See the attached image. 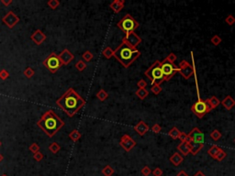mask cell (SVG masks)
<instances>
[{"label": "cell", "instance_id": "obj_1", "mask_svg": "<svg viewBox=\"0 0 235 176\" xmlns=\"http://www.w3.org/2000/svg\"><path fill=\"white\" fill-rule=\"evenodd\" d=\"M86 100L72 87L56 100V105L70 117L77 114L81 108L86 105Z\"/></svg>", "mask_w": 235, "mask_h": 176}, {"label": "cell", "instance_id": "obj_2", "mask_svg": "<svg viewBox=\"0 0 235 176\" xmlns=\"http://www.w3.org/2000/svg\"><path fill=\"white\" fill-rule=\"evenodd\" d=\"M37 126L48 137L53 138L63 127L64 122L53 110H48L40 117Z\"/></svg>", "mask_w": 235, "mask_h": 176}, {"label": "cell", "instance_id": "obj_3", "mask_svg": "<svg viewBox=\"0 0 235 176\" xmlns=\"http://www.w3.org/2000/svg\"><path fill=\"white\" fill-rule=\"evenodd\" d=\"M140 56L141 52L139 50L131 48L123 41L114 50V57L124 68H129Z\"/></svg>", "mask_w": 235, "mask_h": 176}, {"label": "cell", "instance_id": "obj_4", "mask_svg": "<svg viewBox=\"0 0 235 176\" xmlns=\"http://www.w3.org/2000/svg\"><path fill=\"white\" fill-rule=\"evenodd\" d=\"M144 74H145V76L148 77L151 80V82H152V85H161V83L164 81L160 61H155L145 71Z\"/></svg>", "mask_w": 235, "mask_h": 176}, {"label": "cell", "instance_id": "obj_5", "mask_svg": "<svg viewBox=\"0 0 235 176\" xmlns=\"http://www.w3.org/2000/svg\"><path fill=\"white\" fill-rule=\"evenodd\" d=\"M117 26L122 32H124L126 35V34H128V33L134 32V30L139 28L140 24L130 14H126L123 18L117 22Z\"/></svg>", "mask_w": 235, "mask_h": 176}, {"label": "cell", "instance_id": "obj_6", "mask_svg": "<svg viewBox=\"0 0 235 176\" xmlns=\"http://www.w3.org/2000/svg\"><path fill=\"white\" fill-rule=\"evenodd\" d=\"M43 63L45 68L48 69L52 73H55L63 65L60 57H59V54H56L55 52L49 54Z\"/></svg>", "mask_w": 235, "mask_h": 176}, {"label": "cell", "instance_id": "obj_7", "mask_svg": "<svg viewBox=\"0 0 235 176\" xmlns=\"http://www.w3.org/2000/svg\"><path fill=\"white\" fill-rule=\"evenodd\" d=\"M191 56L193 59L192 60L193 64L192 65L190 63H188L186 60L181 61L179 65H178V73L186 80H188L192 75H194V73H196V66H195L194 56H193V52H191Z\"/></svg>", "mask_w": 235, "mask_h": 176}, {"label": "cell", "instance_id": "obj_8", "mask_svg": "<svg viewBox=\"0 0 235 176\" xmlns=\"http://www.w3.org/2000/svg\"><path fill=\"white\" fill-rule=\"evenodd\" d=\"M212 109L209 106L208 103L206 101V100H202L201 98H199L196 103H194L191 106V111L194 113L198 119H202V117L210 112Z\"/></svg>", "mask_w": 235, "mask_h": 176}, {"label": "cell", "instance_id": "obj_9", "mask_svg": "<svg viewBox=\"0 0 235 176\" xmlns=\"http://www.w3.org/2000/svg\"><path fill=\"white\" fill-rule=\"evenodd\" d=\"M161 68L164 73V81H169L176 73H178V67L174 65V63L169 62L166 60V58L161 62Z\"/></svg>", "mask_w": 235, "mask_h": 176}, {"label": "cell", "instance_id": "obj_10", "mask_svg": "<svg viewBox=\"0 0 235 176\" xmlns=\"http://www.w3.org/2000/svg\"><path fill=\"white\" fill-rule=\"evenodd\" d=\"M187 142L189 144H204V134L198 128H194L188 134Z\"/></svg>", "mask_w": 235, "mask_h": 176}, {"label": "cell", "instance_id": "obj_11", "mask_svg": "<svg viewBox=\"0 0 235 176\" xmlns=\"http://www.w3.org/2000/svg\"><path fill=\"white\" fill-rule=\"evenodd\" d=\"M121 41H123V42H125V43H127L131 48L137 49V47L141 42V37H139L136 34L135 32H130V33H128V34H126L122 38Z\"/></svg>", "mask_w": 235, "mask_h": 176}, {"label": "cell", "instance_id": "obj_12", "mask_svg": "<svg viewBox=\"0 0 235 176\" xmlns=\"http://www.w3.org/2000/svg\"><path fill=\"white\" fill-rule=\"evenodd\" d=\"M120 146L122 147V149L126 152H130V150L136 146V141L134 140L128 134H124L120 138Z\"/></svg>", "mask_w": 235, "mask_h": 176}, {"label": "cell", "instance_id": "obj_13", "mask_svg": "<svg viewBox=\"0 0 235 176\" xmlns=\"http://www.w3.org/2000/svg\"><path fill=\"white\" fill-rule=\"evenodd\" d=\"M2 21L9 29H13L19 22V18L13 11H8L2 18Z\"/></svg>", "mask_w": 235, "mask_h": 176}, {"label": "cell", "instance_id": "obj_14", "mask_svg": "<svg viewBox=\"0 0 235 176\" xmlns=\"http://www.w3.org/2000/svg\"><path fill=\"white\" fill-rule=\"evenodd\" d=\"M59 57H60L63 65H68L71 62L74 61V54L69 51L68 49H63V51L60 52V54H59Z\"/></svg>", "mask_w": 235, "mask_h": 176}, {"label": "cell", "instance_id": "obj_15", "mask_svg": "<svg viewBox=\"0 0 235 176\" xmlns=\"http://www.w3.org/2000/svg\"><path fill=\"white\" fill-rule=\"evenodd\" d=\"M30 40L34 42L36 45H40L43 43L46 40V35L41 31L40 29H36L34 32L32 33L30 36Z\"/></svg>", "mask_w": 235, "mask_h": 176}, {"label": "cell", "instance_id": "obj_16", "mask_svg": "<svg viewBox=\"0 0 235 176\" xmlns=\"http://www.w3.org/2000/svg\"><path fill=\"white\" fill-rule=\"evenodd\" d=\"M150 128H149V126L144 122V121H142L141 120L135 127H134V130H135L140 136H144L145 134L149 131Z\"/></svg>", "mask_w": 235, "mask_h": 176}, {"label": "cell", "instance_id": "obj_17", "mask_svg": "<svg viewBox=\"0 0 235 176\" xmlns=\"http://www.w3.org/2000/svg\"><path fill=\"white\" fill-rule=\"evenodd\" d=\"M124 5H125L124 0H114V1H112L110 4V7L114 13L117 14L123 9Z\"/></svg>", "mask_w": 235, "mask_h": 176}, {"label": "cell", "instance_id": "obj_18", "mask_svg": "<svg viewBox=\"0 0 235 176\" xmlns=\"http://www.w3.org/2000/svg\"><path fill=\"white\" fill-rule=\"evenodd\" d=\"M177 149H178V152L181 154H183L184 156H187L190 153V152H191L190 145H189V143H187V141L180 142L178 147H177Z\"/></svg>", "mask_w": 235, "mask_h": 176}, {"label": "cell", "instance_id": "obj_19", "mask_svg": "<svg viewBox=\"0 0 235 176\" xmlns=\"http://www.w3.org/2000/svg\"><path fill=\"white\" fill-rule=\"evenodd\" d=\"M221 104L226 108L227 110H231V108L235 106V100L231 96H227L221 102Z\"/></svg>", "mask_w": 235, "mask_h": 176}, {"label": "cell", "instance_id": "obj_20", "mask_svg": "<svg viewBox=\"0 0 235 176\" xmlns=\"http://www.w3.org/2000/svg\"><path fill=\"white\" fill-rule=\"evenodd\" d=\"M170 162L174 165V166H179L182 162H183V161H184V158H183V156L180 154V153H178V152H174L171 157H170Z\"/></svg>", "mask_w": 235, "mask_h": 176}, {"label": "cell", "instance_id": "obj_21", "mask_svg": "<svg viewBox=\"0 0 235 176\" xmlns=\"http://www.w3.org/2000/svg\"><path fill=\"white\" fill-rule=\"evenodd\" d=\"M206 101L208 103L209 106H210V108H211L212 110L221 104V101H220V100L218 99V97L215 96H211V97H209V98L206 99Z\"/></svg>", "mask_w": 235, "mask_h": 176}, {"label": "cell", "instance_id": "obj_22", "mask_svg": "<svg viewBox=\"0 0 235 176\" xmlns=\"http://www.w3.org/2000/svg\"><path fill=\"white\" fill-rule=\"evenodd\" d=\"M222 149L221 148H220L219 146H217V145H213V146H211L210 148H209V149L208 150V154L210 156L212 159H215L216 158V156L218 155V153H219L221 150Z\"/></svg>", "mask_w": 235, "mask_h": 176}, {"label": "cell", "instance_id": "obj_23", "mask_svg": "<svg viewBox=\"0 0 235 176\" xmlns=\"http://www.w3.org/2000/svg\"><path fill=\"white\" fill-rule=\"evenodd\" d=\"M135 95H136L141 100H143V99H145V98L149 96V92H148V90H146L145 88H139V89L135 92Z\"/></svg>", "mask_w": 235, "mask_h": 176}, {"label": "cell", "instance_id": "obj_24", "mask_svg": "<svg viewBox=\"0 0 235 176\" xmlns=\"http://www.w3.org/2000/svg\"><path fill=\"white\" fill-rule=\"evenodd\" d=\"M81 137H82V134H81V132H79L77 129H74V130H72V131L70 132V134H69V138H70V139H72L74 142L78 141V140L81 139Z\"/></svg>", "mask_w": 235, "mask_h": 176}, {"label": "cell", "instance_id": "obj_25", "mask_svg": "<svg viewBox=\"0 0 235 176\" xmlns=\"http://www.w3.org/2000/svg\"><path fill=\"white\" fill-rule=\"evenodd\" d=\"M189 145H190V148H191L190 153L192 155H194V156L197 155L204 147V144H189Z\"/></svg>", "mask_w": 235, "mask_h": 176}, {"label": "cell", "instance_id": "obj_26", "mask_svg": "<svg viewBox=\"0 0 235 176\" xmlns=\"http://www.w3.org/2000/svg\"><path fill=\"white\" fill-rule=\"evenodd\" d=\"M180 133H181V131H180L177 128H176V127H174V128H172V129L168 132V136L171 137L173 139H179Z\"/></svg>", "mask_w": 235, "mask_h": 176}, {"label": "cell", "instance_id": "obj_27", "mask_svg": "<svg viewBox=\"0 0 235 176\" xmlns=\"http://www.w3.org/2000/svg\"><path fill=\"white\" fill-rule=\"evenodd\" d=\"M97 97L98 100H100V101H105L106 99H107L108 97V94H107V92H106L103 88L100 89L97 93Z\"/></svg>", "mask_w": 235, "mask_h": 176}, {"label": "cell", "instance_id": "obj_28", "mask_svg": "<svg viewBox=\"0 0 235 176\" xmlns=\"http://www.w3.org/2000/svg\"><path fill=\"white\" fill-rule=\"evenodd\" d=\"M102 54L103 56L106 58V59H110L114 56V51L110 48V47H106L103 52H102Z\"/></svg>", "mask_w": 235, "mask_h": 176}, {"label": "cell", "instance_id": "obj_29", "mask_svg": "<svg viewBox=\"0 0 235 176\" xmlns=\"http://www.w3.org/2000/svg\"><path fill=\"white\" fill-rule=\"evenodd\" d=\"M114 169L112 168V167L110 166V165H107V166H105L104 168L102 169V171H101V172H102V174L104 175V176H112L113 175V173H114Z\"/></svg>", "mask_w": 235, "mask_h": 176}, {"label": "cell", "instance_id": "obj_30", "mask_svg": "<svg viewBox=\"0 0 235 176\" xmlns=\"http://www.w3.org/2000/svg\"><path fill=\"white\" fill-rule=\"evenodd\" d=\"M60 149H61V146L59 145L57 142H53V143H51L49 146V150L53 154H56L57 152H59Z\"/></svg>", "mask_w": 235, "mask_h": 176}, {"label": "cell", "instance_id": "obj_31", "mask_svg": "<svg viewBox=\"0 0 235 176\" xmlns=\"http://www.w3.org/2000/svg\"><path fill=\"white\" fill-rule=\"evenodd\" d=\"M93 58H94V55H93V53H92L90 51H86L85 52L83 53V55H82L83 61L86 62H91L92 60H93Z\"/></svg>", "mask_w": 235, "mask_h": 176}, {"label": "cell", "instance_id": "obj_32", "mask_svg": "<svg viewBox=\"0 0 235 176\" xmlns=\"http://www.w3.org/2000/svg\"><path fill=\"white\" fill-rule=\"evenodd\" d=\"M74 66H75V68H76L79 72H83L84 70H86V69H87V67L86 62H84L83 60H79V61H77V62L75 63Z\"/></svg>", "mask_w": 235, "mask_h": 176}, {"label": "cell", "instance_id": "obj_33", "mask_svg": "<svg viewBox=\"0 0 235 176\" xmlns=\"http://www.w3.org/2000/svg\"><path fill=\"white\" fill-rule=\"evenodd\" d=\"M61 2L59 1V0H49L47 2V5L50 8H52V9H56V8L60 6Z\"/></svg>", "mask_w": 235, "mask_h": 176}, {"label": "cell", "instance_id": "obj_34", "mask_svg": "<svg viewBox=\"0 0 235 176\" xmlns=\"http://www.w3.org/2000/svg\"><path fill=\"white\" fill-rule=\"evenodd\" d=\"M210 138L213 139V140H215V141H218L221 138V133L218 130V129H214L211 133H210Z\"/></svg>", "mask_w": 235, "mask_h": 176}, {"label": "cell", "instance_id": "obj_35", "mask_svg": "<svg viewBox=\"0 0 235 176\" xmlns=\"http://www.w3.org/2000/svg\"><path fill=\"white\" fill-rule=\"evenodd\" d=\"M24 75L25 76H26L27 78H31V77H33V75L35 74V71L33 70L31 67H28V68H26L24 70Z\"/></svg>", "mask_w": 235, "mask_h": 176}, {"label": "cell", "instance_id": "obj_36", "mask_svg": "<svg viewBox=\"0 0 235 176\" xmlns=\"http://www.w3.org/2000/svg\"><path fill=\"white\" fill-rule=\"evenodd\" d=\"M163 88L161 87V85H152V88H151V91H152V93L154 94L155 96L159 95L162 92Z\"/></svg>", "mask_w": 235, "mask_h": 176}, {"label": "cell", "instance_id": "obj_37", "mask_svg": "<svg viewBox=\"0 0 235 176\" xmlns=\"http://www.w3.org/2000/svg\"><path fill=\"white\" fill-rule=\"evenodd\" d=\"M221 38L219 36V35H214L211 39H210V41H211V43L214 45V46H218V45H220L221 42Z\"/></svg>", "mask_w": 235, "mask_h": 176}, {"label": "cell", "instance_id": "obj_38", "mask_svg": "<svg viewBox=\"0 0 235 176\" xmlns=\"http://www.w3.org/2000/svg\"><path fill=\"white\" fill-rule=\"evenodd\" d=\"M29 149L30 150V152L34 154V153H36V152H40V146L37 144V143H32L30 147H29Z\"/></svg>", "mask_w": 235, "mask_h": 176}, {"label": "cell", "instance_id": "obj_39", "mask_svg": "<svg viewBox=\"0 0 235 176\" xmlns=\"http://www.w3.org/2000/svg\"><path fill=\"white\" fill-rule=\"evenodd\" d=\"M226 152H224L223 149H221V152L218 153V155L216 156V158H215V160H217L218 162H221V161H223L224 160V158L226 157Z\"/></svg>", "mask_w": 235, "mask_h": 176}, {"label": "cell", "instance_id": "obj_40", "mask_svg": "<svg viewBox=\"0 0 235 176\" xmlns=\"http://www.w3.org/2000/svg\"><path fill=\"white\" fill-rule=\"evenodd\" d=\"M9 77V73H8L6 69H2L0 71V79L1 80H6Z\"/></svg>", "mask_w": 235, "mask_h": 176}, {"label": "cell", "instance_id": "obj_41", "mask_svg": "<svg viewBox=\"0 0 235 176\" xmlns=\"http://www.w3.org/2000/svg\"><path fill=\"white\" fill-rule=\"evenodd\" d=\"M141 174L143 175V176H149L153 172H152V170L150 169L149 166H144L143 168L141 169Z\"/></svg>", "mask_w": 235, "mask_h": 176}, {"label": "cell", "instance_id": "obj_42", "mask_svg": "<svg viewBox=\"0 0 235 176\" xmlns=\"http://www.w3.org/2000/svg\"><path fill=\"white\" fill-rule=\"evenodd\" d=\"M225 22L227 23L229 26H232V25L235 23V18L232 15H229L227 18L225 19Z\"/></svg>", "mask_w": 235, "mask_h": 176}, {"label": "cell", "instance_id": "obj_43", "mask_svg": "<svg viewBox=\"0 0 235 176\" xmlns=\"http://www.w3.org/2000/svg\"><path fill=\"white\" fill-rule=\"evenodd\" d=\"M43 154L41 153L40 152H38L36 153L33 154V159L36 161V162H40V161H43Z\"/></svg>", "mask_w": 235, "mask_h": 176}, {"label": "cell", "instance_id": "obj_44", "mask_svg": "<svg viewBox=\"0 0 235 176\" xmlns=\"http://www.w3.org/2000/svg\"><path fill=\"white\" fill-rule=\"evenodd\" d=\"M176 55L174 53V52H171L168 56L166 57V60L168 61L169 62H171V63H174V62L176 61Z\"/></svg>", "mask_w": 235, "mask_h": 176}, {"label": "cell", "instance_id": "obj_45", "mask_svg": "<svg viewBox=\"0 0 235 176\" xmlns=\"http://www.w3.org/2000/svg\"><path fill=\"white\" fill-rule=\"evenodd\" d=\"M152 129V131H153L154 133H156V134H157V133H160V132H161L162 128H161V126H160V125L156 123V124H154V125L153 126L152 129Z\"/></svg>", "mask_w": 235, "mask_h": 176}, {"label": "cell", "instance_id": "obj_46", "mask_svg": "<svg viewBox=\"0 0 235 176\" xmlns=\"http://www.w3.org/2000/svg\"><path fill=\"white\" fill-rule=\"evenodd\" d=\"M137 86H138V88H145L147 86V83L143 79H141L137 83Z\"/></svg>", "mask_w": 235, "mask_h": 176}, {"label": "cell", "instance_id": "obj_47", "mask_svg": "<svg viewBox=\"0 0 235 176\" xmlns=\"http://www.w3.org/2000/svg\"><path fill=\"white\" fill-rule=\"evenodd\" d=\"M152 173L154 174V176H162L163 175V170L161 168H159V167H157V168H155L154 170V172Z\"/></svg>", "mask_w": 235, "mask_h": 176}, {"label": "cell", "instance_id": "obj_48", "mask_svg": "<svg viewBox=\"0 0 235 176\" xmlns=\"http://www.w3.org/2000/svg\"><path fill=\"white\" fill-rule=\"evenodd\" d=\"M187 134H186L185 132H181L180 136H179V139L181 140V142L187 141Z\"/></svg>", "mask_w": 235, "mask_h": 176}, {"label": "cell", "instance_id": "obj_49", "mask_svg": "<svg viewBox=\"0 0 235 176\" xmlns=\"http://www.w3.org/2000/svg\"><path fill=\"white\" fill-rule=\"evenodd\" d=\"M1 3L4 5V6H8L9 5H11L12 4V0H1Z\"/></svg>", "mask_w": 235, "mask_h": 176}, {"label": "cell", "instance_id": "obj_50", "mask_svg": "<svg viewBox=\"0 0 235 176\" xmlns=\"http://www.w3.org/2000/svg\"><path fill=\"white\" fill-rule=\"evenodd\" d=\"M176 176H188V174L185 171H180L177 174H176Z\"/></svg>", "mask_w": 235, "mask_h": 176}, {"label": "cell", "instance_id": "obj_51", "mask_svg": "<svg viewBox=\"0 0 235 176\" xmlns=\"http://www.w3.org/2000/svg\"><path fill=\"white\" fill-rule=\"evenodd\" d=\"M194 176H206V175H205L202 172H201V171H198V172H196V173L194 174Z\"/></svg>", "mask_w": 235, "mask_h": 176}, {"label": "cell", "instance_id": "obj_52", "mask_svg": "<svg viewBox=\"0 0 235 176\" xmlns=\"http://www.w3.org/2000/svg\"><path fill=\"white\" fill-rule=\"evenodd\" d=\"M3 160H4V156L2 155V153H0V162H1Z\"/></svg>", "mask_w": 235, "mask_h": 176}, {"label": "cell", "instance_id": "obj_53", "mask_svg": "<svg viewBox=\"0 0 235 176\" xmlns=\"http://www.w3.org/2000/svg\"><path fill=\"white\" fill-rule=\"evenodd\" d=\"M1 176H7V175H6V174H2Z\"/></svg>", "mask_w": 235, "mask_h": 176}, {"label": "cell", "instance_id": "obj_54", "mask_svg": "<svg viewBox=\"0 0 235 176\" xmlns=\"http://www.w3.org/2000/svg\"><path fill=\"white\" fill-rule=\"evenodd\" d=\"M1 145H2V142H1V141H0V147H1Z\"/></svg>", "mask_w": 235, "mask_h": 176}, {"label": "cell", "instance_id": "obj_55", "mask_svg": "<svg viewBox=\"0 0 235 176\" xmlns=\"http://www.w3.org/2000/svg\"><path fill=\"white\" fill-rule=\"evenodd\" d=\"M233 141H234V143H235V139H234V140H233Z\"/></svg>", "mask_w": 235, "mask_h": 176}]
</instances>
